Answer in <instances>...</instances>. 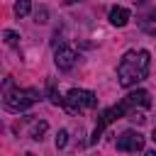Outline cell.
I'll return each instance as SVG.
<instances>
[{"label":"cell","mask_w":156,"mask_h":156,"mask_svg":"<svg viewBox=\"0 0 156 156\" xmlns=\"http://www.w3.org/2000/svg\"><path fill=\"white\" fill-rule=\"evenodd\" d=\"M29 10H32L29 0H17V2H15V15H17V17H24Z\"/></svg>","instance_id":"obj_10"},{"label":"cell","mask_w":156,"mask_h":156,"mask_svg":"<svg viewBox=\"0 0 156 156\" xmlns=\"http://www.w3.org/2000/svg\"><path fill=\"white\" fill-rule=\"evenodd\" d=\"M129 119L136 122V124H144V122H146V117H144L141 112H129Z\"/></svg>","instance_id":"obj_14"},{"label":"cell","mask_w":156,"mask_h":156,"mask_svg":"<svg viewBox=\"0 0 156 156\" xmlns=\"http://www.w3.org/2000/svg\"><path fill=\"white\" fill-rule=\"evenodd\" d=\"M149 51L141 49V51H127L124 58L119 61L117 66V78H119V85L122 88H132L136 83H141L146 76H149Z\"/></svg>","instance_id":"obj_1"},{"label":"cell","mask_w":156,"mask_h":156,"mask_svg":"<svg viewBox=\"0 0 156 156\" xmlns=\"http://www.w3.org/2000/svg\"><path fill=\"white\" fill-rule=\"evenodd\" d=\"M124 102H127L129 107H136V105H141V107H151V98H149L146 90H134V93H129V95L124 98Z\"/></svg>","instance_id":"obj_6"},{"label":"cell","mask_w":156,"mask_h":156,"mask_svg":"<svg viewBox=\"0 0 156 156\" xmlns=\"http://www.w3.org/2000/svg\"><path fill=\"white\" fill-rule=\"evenodd\" d=\"M110 22H112L115 27H124V24L129 22V10H124V7H112V10H110Z\"/></svg>","instance_id":"obj_7"},{"label":"cell","mask_w":156,"mask_h":156,"mask_svg":"<svg viewBox=\"0 0 156 156\" xmlns=\"http://www.w3.org/2000/svg\"><path fill=\"white\" fill-rule=\"evenodd\" d=\"M154 141H156V129H154Z\"/></svg>","instance_id":"obj_17"},{"label":"cell","mask_w":156,"mask_h":156,"mask_svg":"<svg viewBox=\"0 0 156 156\" xmlns=\"http://www.w3.org/2000/svg\"><path fill=\"white\" fill-rule=\"evenodd\" d=\"M37 22H46V10H37Z\"/></svg>","instance_id":"obj_15"},{"label":"cell","mask_w":156,"mask_h":156,"mask_svg":"<svg viewBox=\"0 0 156 156\" xmlns=\"http://www.w3.org/2000/svg\"><path fill=\"white\" fill-rule=\"evenodd\" d=\"M66 144H68V132H66V129H61V132L56 134V146H58V149H63Z\"/></svg>","instance_id":"obj_12"},{"label":"cell","mask_w":156,"mask_h":156,"mask_svg":"<svg viewBox=\"0 0 156 156\" xmlns=\"http://www.w3.org/2000/svg\"><path fill=\"white\" fill-rule=\"evenodd\" d=\"M34 102H39V90H34V88H27V90L12 88V78H5V98H2L5 110L22 112V110L32 107Z\"/></svg>","instance_id":"obj_2"},{"label":"cell","mask_w":156,"mask_h":156,"mask_svg":"<svg viewBox=\"0 0 156 156\" xmlns=\"http://www.w3.org/2000/svg\"><path fill=\"white\" fill-rule=\"evenodd\" d=\"M144 149V136L134 129H127L117 136V151H127V154H136Z\"/></svg>","instance_id":"obj_4"},{"label":"cell","mask_w":156,"mask_h":156,"mask_svg":"<svg viewBox=\"0 0 156 156\" xmlns=\"http://www.w3.org/2000/svg\"><path fill=\"white\" fill-rule=\"evenodd\" d=\"M2 37H5V41H7L10 46H15V44H17V34H15V32H10V29H7Z\"/></svg>","instance_id":"obj_13"},{"label":"cell","mask_w":156,"mask_h":156,"mask_svg":"<svg viewBox=\"0 0 156 156\" xmlns=\"http://www.w3.org/2000/svg\"><path fill=\"white\" fill-rule=\"evenodd\" d=\"M46 129H49V124H46L44 119H39V122H34V124H32V129H29V136L39 141V139L44 136V132H46Z\"/></svg>","instance_id":"obj_8"},{"label":"cell","mask_w":156,"mask_h":156,"mask_svg":"<svg viewBox=\"0 0 156 156\" xmlns=\"http://www.w3.org/2000/svg\"><path fill=\"white\" fill-rule=\"evenodd\" d=\"M54 61H56L58 71H71V68H73V63H76V51H73V49H68V46H61V49H56Z\"/></svg>","instance_id":"obj_5"},{"label":"cell","mask_w":156,"mask_h":156,"mask_svg":"<svg viewBox=\"0 0 156 156\" xmlns=\"http://www.w3.org/2000/svg\"><path fill=\"white\" fill-rule=\"evenodd\" d=\"M63 105H66V110H68L71 115H76V112H80V110L95 107V105H98V98H95V93H90V90H78V88H73V90H68Z\"/></svg>","instance_id":"obj_3"},{"label":"cell","mask_w":156,"mask_h":156,"mask_svg":"<svg viewBox=\"0 0 156 156\" xmlns=\"http://www.w3.org/2000/svg\"><path fill=\"white\" fill-rule=\"evenodd\" d=\"M63 2H66V5H71V2H76V0H63Z\"/></svg>","instance_id":"obj_16"},{"label":"cell","mask_w":156,"mask_h":156,"mask_svg":"<svg viewBox=\"0 0 156 156\" xmlns=\"http://www.w3.org/2000/svg\"><path fill=\"white\" fill-rule=\"evenodd\" d=\"M141 29H144V32H149V34H156V10H154L149 17H144Z\"/></svg>","instance_id":"obj_9"},{"label":"cell","mask_w":156,"mask_h":156,"mask_svg":"<svg viewBox=\"0 0 156 156\" xmlns=\"http://www.w3.org/2000/svg\"><path fill=\"white\" fill-rule=\"evenodd\" d=\"M49 100H51L54 105H63V102H66V100H63V98L56 93V85H54V80H49Z\"/></svg>","instance_id":"obj_11"}]
</instances>
